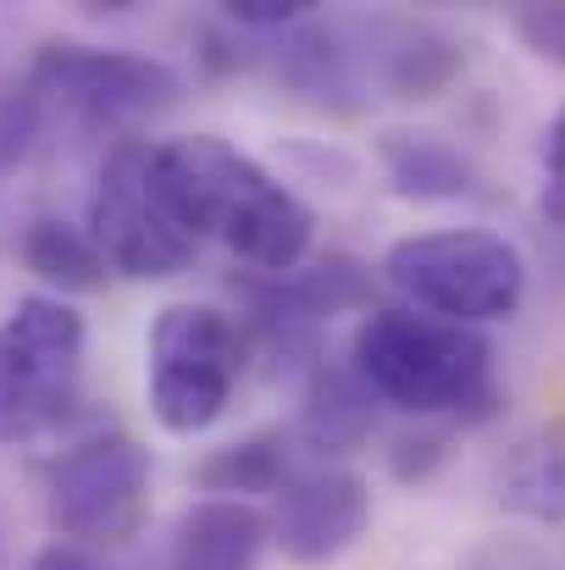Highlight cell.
<instances>
[{
    "label": "cell",
    "mask_w": 565,
    "mask_h": 570,
    "mask_svg": "<svg viewBox=\"0 0 565 570\" xmlns=\"http://www.w3.org/2000/svg\"><path fill=\"white\" fill-rule=\"evenodd\" d=\"M156 184L194 238H216L227 255L266 277L300 272L316 238V216L283 178L216 134H184L150 145Z\"/></svg>",
    "instance_id": "6da1fadb"
},
{
    "label": "cell",
    "mask_w": 565,
    "mask_h": 570,
    "mask_svg": "<svg viewBox=\"0 0 565 570\" xmlns=\"http://www.w3.org/2000/svg\"><path fill=\"white\" fill-rule=\"evenodd\" d=\"M350 372L377 404L405 415H466L494 399V344L477 327L382 305L355 327Z\"/></svg>",
    "instance_id": "7a4b0ae2"
},
{
    "label": "cell",
    "mask_w": 565,
    "mask_h": 570,
    "mask_svg": "<svg viewBox=\"0 0 565 570\" xmlns=\"http://www.w3.org/2000/svg\"><path fill=\"white\" fill-rule=\"evenodd\" d=\"M388 288L438 322L483 327L505 322L527 299V255L488 227H432L388 244L382 255Z\"/></svg>",
    "instance_id": "3957f363"
},
{
    "label": "cell",
    "mask_w": 565,
    "mask_h": 570,
    "mask_svg": "<svg viewBox=\"0 0 565 570\" xmlns=\"http://www.w3.org/2000/svg\"><path fill=\"white\" fill-rule=\"evenodd\" d=\"M89 327L56 294H28L0 322V443H33L56 432L84 393Z\"/></svg>",
    "instance_id": "277c9868"
},
{
    "label": "cell",
    "mask_w": 565,
    "mask_h": 570,
    "mask_svg": "<svg viewBox=\"0 0 565 570\" xmlns=\"http://www.w3.org/2000/svg\"><path fill=\"white\" fill-rule=\"evenodd\" d=\"M244 377V333L216 305H167L145 338V399L162 432L194 438L216 426Z\"/></svg>",
    "instance_id": "5b68a950"
},
{
    "label": "cell",
    "mask_w": 565,
    "mask_h": 570,
    "mask_svg": "<svg viewBox=\"0 0 565 570\" xmlns=\"http://www.w3.org/2000/svg\"><path fill=\"white\" fill-rule=\"evenodd\" d=\"M39 111H61L84 128L134 134L139 122L178 106L184 83L167 61L106 50V45H45L28 67V83Z\"/></svg>",
    "instance_id": "8992f818"
},
{
    "label": "cell",
    "mask_w": 565,
    "mask_h": 570,
    "mask_svg": "<svg viewBox=\"0 0 565 570\" xmlns=\"http://www.w3.org/2000/svg\"><path fill=\"white\" fill-rule=\"evenodd\" d=\"M150 515V454L123 438H84L45 471V521L61 543L123 549Z\"/></svg>",
    "instance_id": "52a82bcc"
},
{
    "label": "cell",
    "mask_w": 565,
    "mask_h": 570,
    "mask_svg": "<svg viewBox=\"0 0 565 570\" xmlns=\"http://www.w3.org/2000/svg\"><path fill=\"white\" fill-rule=\"evenodd\" d=\"M89 238L106 255V266L123 272V277H134V283L178 277L188 261H194L199 238L188 233L184 222H178V210L167 205L145 139H123L106 156L100 184L89 194Z\"/></svg>",
    "instance_id": "ba28073f"
},
{
    "label": "cell",
    "mask_w": 565,
    "mask_h": 570,
    "mask_svg": "<svg viewBox=\"0 0 565 570\" xmlns=\"http://www.w3.org/2000/svg\"><path fill=\"white\" fill-rule=\"evenodd\" d=\"M266 521H272V543L283 549V560L333 566L339 554H350L361 543V532L372 521V488L350 465L294 471Z\"/></svg>",
    "instance_id": "9c48e42d"
},
{
    "label": "cell",
    "mask_w": 565,
    "mask_h": 570,
    "mask_svg": "<svg viewBox=\"0 0 565 570\" xmlns=\"http://www.w3.org/2000/svg\"><path fill=\"white\" fill-rule=\"evenodd\" d=\"M266 549H272V521L261 504L199 499L173 532L167 570H261Z\"/></svg>",
    "instance_id": "30bf717a"
},
{
    "label": "cell",
    "mask_w": 565,
    "mask_h": 570,
    "mask_svg": "<svg viewBox=\"0 0 565 570\" xmlns=\"http://www.w3.org/2000/svg\"><path fill=\"white\" fill-rule=\"evenodd\" d=\"M377 167L393 184V194L421 199V205H444V199H471L477 194V167L466 150H455L438 134H416V128H388L377 134Z\"/></svg>",
    "instance_id": "8fae6325"
},
{
    "label": "cell",
    "mask_w": 565,
    "mask_h": 570,
    "mask_svg": "<svg viewBox=\"0 0 565 570\" xmlns=\"http://www.w3.org/2000/svg\"><path fill=\"white\" fill-rule=\"evenodd\" d=\"M499 504L555 527L565 521V421H544L527 438L510 443V454L499 460Z\"/></svg>",
    "instance_id": "7c38bea8"
},
{
    "label": "cell",
    "mask_w": 565,
    "mask_h": 570,
    "mask_svg": "<svg viewBox=\"0 0 565 570\" xmlns=\"http://www.w3.org/2000/svg\"><path fill=\"white\" fill-rule=\"evenodd\" d=\"M367 299V277L361 266L350 261H328V266H311V272H289V277H272L266 299H261V316L283 333H300V327H316L322 316H339L350 305Z\"/></svg>",
    "instance_id": "4fadbf2b"
},
{
    "label": "cell",
    "mask_w": 565,
    "mask_h": 570,
    "mask_svg": "<svg viewBox=\"0 0 565 570\" xmlns=\"http://www.w3.org/2000/svg\"><path fill=\"white\" fill-rule=\"evenodd\" d=\"M22 266L39 283H50L56 299L61 294H100L106 277H111V266L95 249L89 227H72V222H56V216L28 222V233H22Z\"/></svg>",
    "instance_id": "5bb4252c"
},
{
    "label": "cell",
    "mask_w": 565,
    "mask_h": 570,
    "mask_svg": "<svg viewBox=\"0 0 565 570\" xmlns=\"http://www.w3.org/2000/svg\"><path fill=\"white\" fill-rule=\"evenodd\" d=\"M294 476V454H289V438L283 432H250L227 449H216L205 465H199V488L211 499H266V493H283V482Z\"/></svg>",
    "instance_id": "9a60e30c"
},
{
    "label": "cell",
    "mask_w": 565,
    "mask_h": 570,
    "mask_svg": "<svg viewBox=\"0 0 565 570\" xmlns=\"http://www.w3.org/2000/svg\"><path fill=\"white\" fill-rule=\"evenodd\" d=\"M372 393L361 387L355 372H316L305 393V415H300V438L316 454H350L355 443H367L372 432Z\"/></svg>",
    "instance_id": "2e32d148"
},
{
    "label": "cell",
    "mask_w": 565,
    "mask_h": 570,
    "mask_svg": "<svg viewBox=\"0 0 565 570\" xmlns=\"http://www.w3.org/2000/svg\"><path fill=\"white\" fill-rule=\"evenodd\" d=\"M455 67H460V45L427 22H405L382 50V83L393 89V100H432L455 78Z\"/></svg>",
    "instance_id": "e0dca14e"
},
{
    "label": "cell",
    "mask_w": 565,
    "mask_h": 570,
    "mask_svg": "<svg viewBox=\"0 0 565 570\" xmlns=\"http://www.w3.org/2000/svg\"><path fill=\"white\" fill-rule=\"evenodd\" d=\"M222 17L250 33H289V28L311 22L316 6L311 0H222Z\"/></svg>",
    "instance_id": "ac0fdd59"
},
{
    "label": "cell",
    "mask_w": 565,
    "mask_h": 570,
    "mask_svg": "<svg viewBox=\"0 0 565 570\" xmlns=\"http://www.w3.org/2000/svg\"><path fill=\"white\" fill-rule=\"evenodd\" d=\"M510 28L522 33V45L538 61L565 67V6H516L510 11Z\"/></svg>",
    "instance_id": "d6986e66"
},
{
    "label": "cell",
    "mask_w": 565,
    "mask_h": 570,
    "mask_svg": "<svg viewBox=\"0 0 565 570\" xmlns=\"http://www.w3.org/2000/svg\"><path fill=\"white\" fill-rule=\"evenodd\" d=\"M538 156H544V173H549V184H544V210L565 222V106L549 117Z\"/></svg>",
    "instance_id": "ffe728a7"
},
{
    "label": "cell",
    "mask_w": 565,
    "mask_h": 570,
    "mask_svg": "<svg viewBox=\"0 0 565 570\" xmlns=\"http://www.w3.org/2000/svg\"><path fill=\"white\" fill-rule=\"evenodd\" d=\"M28 570H100V566H95V554H89V549H78V543H61V538H56V543H45V549L28 560Z\"/></svg>",
    "instance_id": "44dd1931"
}]
</instances>
